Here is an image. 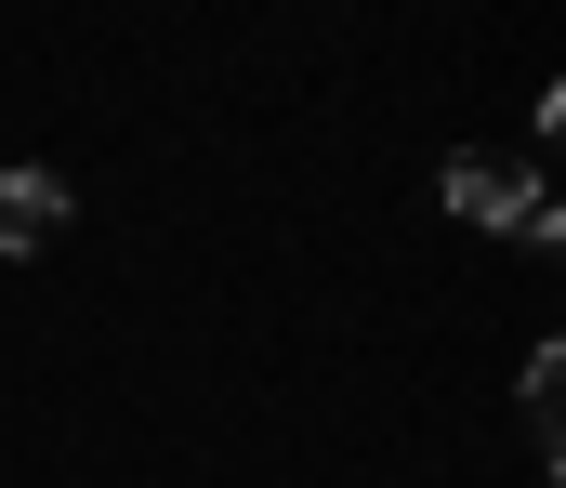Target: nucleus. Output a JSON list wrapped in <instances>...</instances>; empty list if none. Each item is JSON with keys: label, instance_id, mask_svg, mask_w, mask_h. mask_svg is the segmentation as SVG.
<instances>
[{"label": "nucleus", "instance_id": "1", "mask_svg": "<svg viewBox=\"0 0 566 488\" xmlns=\"http://www.w3.org/2000/svg\"><path fill=\"white\" fill-rule=\"evenodd\" d=\"M448 211L488 225V238H514V225L541 211V146H474V159H448Z\"/></svg>", "mask_w": 566, "mask_h": 488}, {"label": "nucleus", "instance_id": "2", "mask_svg": "<svg viewBox=\"0 0 566 488\" xmlns=\"http://www.w3.org/2000/svg\"><path fill=\"white\" fill-rule=\"evenodd\" d=\"M514 423H527V463L554 476V463H566V343H541V356H527V383H514Z\"/></svg>", "mask_w": 566, "mask_h": 488}, {"label": "nucleus", "instance_id": "3", "mask_svg": "<svg viewBox=\"0 0 566 488\" xmlns=\"http://www.w3.org/2000/svg\"><path fill=\"white\" fill-rule=\"evenodd\" d=\"M66 238V185L53 172H0V251L27 264V251H53Z\"/></svg>", "mask_w": 566, "mask_h": 488}]
</instances>
